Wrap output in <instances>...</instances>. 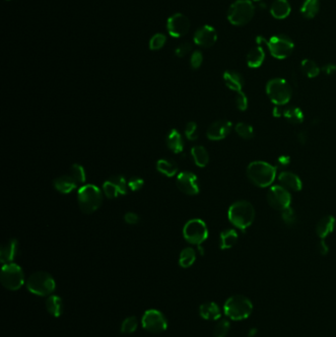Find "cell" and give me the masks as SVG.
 I'll return each mask as SVG.
<instances>
[{
	"label": "cell",
	"instance_id": "cell-4",
	"mask_svg": "<svg viewBox=\"0 0 336 337\" xmlns=\"http://www.w3.org/2000/svg\"><path fill=\"white\" fill-rule=\"evenodd\" d=\"M253 306L251 300L243 295L230 297L224 305L225 315L233 320H243L252 315Z\"/></svg>",
	"mask_w": 336,
	"mask_h": 337
},
{
	"label": "cell",
	"instance_id": "cell-23",
	"mask_svg": "<svg viewBox=\"0 0 336 337\" xmlns=\"http://www.w3.org/2000/svg\"><path fill=\"white\" fill-rule=\"evenodd\" d=\"M166 142H167V146L171 151H173L176 154H179V153L184 151L185 142H184L182 135L177 129H172L169 132Z\"/></svg>",
	"mask_w": 336,
	"mask_h": 337
},
{
	"label": "cell",
	"instance_id": "cell-14",
	"mask_svg": "<svg viewBox=\"0 0 336 337\" xmlns=\"http://www.w3.org/2000/svg\"><path fill=\"white\" fill-rule=\"evenodd\" d=\"M190 29V21L182 13H176L169 18L167 30L170 36L174 38H182L188 33Z\"/></svg>",
	"mask_w": 336,
	"mask_h": 337
},
{
	"label": "cell",
	"instance_id": "cell-44",
	"mask_svg": "<svg viewBox=\"0 0 336 337\" xmlns=\"http://www.w3.org/2000/svg\"><path fill=\"white\" fill-rule=\"evenodd\" d=\"M191 50H192L191 45L189 43L185 42L178 46V48L175 51V53L178 57H185V55H187L191 51Z\"/></svg>",
	"mask_w": 336,
	"mask_h": 337
},
{
	"label": "cell",
	"instance_id": "cell-19",
	"mask_svg": "<svg viewBox=\"0 0 336 337\" xmlns=\"http://www.w3.org/2000/svg\"><path fill=\"white\" fill-rule=\"evenodd\" d=\"M278 181L280 182L281 186L288 190L300 191L302 189V182L300 178L291 172H282L278 176Z\"/></svg>",
	"mask_w": 336,
	"mask_h": 337
},
{
	"label": "cell",
	"instance_id": "cell-47",
	"mask_svg": "<svg viewBox=\"0 0 336 337\" xmlns=\"http://www.w3.org/2000/svg\"><path fill=\"white\" fill-rule=\"evenodd\" d=\"M322 71L327 75H332L333 73L336 72V65L335 64H331V63L326 64L322 68Z\"/></svg>",
	"mask_w": 336,
	"mask_h": 337
},
{
	"label": "cell",
	"instance_id": "cell-17",
	"mask_svg": "<svg viewBox=\"0 0 336 337\" xmlns=\"http://www.w3.org/2000/svg\"><path fill=\"white\" fill-rule=\"evenodd\" d=\"M232 122L229 120H218L213 122L207 129L206 135L208 139L218 141L226 138L231 132Z\"/></svg>",
	"mask_w": 336,
	"mask_h": 337
},
{
	"label": "cell",
	"instance_id": "cell-30",
	"mask_svg": "<svg viewBox=\"0 0 336 337\" xmlns=\"http://www.w3.org/2000/svg\"><path fill=\"white\" fill-rule=\"evenodd\" d=\"M157 170L164 176L172 178L178 173V165L167 159H161L157 162Z\"/></svg>",
	"mask_w": 336,
	"mask_h": 337
},
{
	"label": "cell",
	"instance_id": "cell-15",
	"mask_svg": "<svg viewBox=\"0 0 336 337\" xmlns=\"http://www.w3.org/2000/svg\"><path fill=\"white\" fill-rule=\"evenodd\" d=\"M177 186L187 195H195L199 192L197 177L191 172L180 173L177 177Z\"/></svg>",
	"mask_w": 336,
	"mask_h": 337
},
{
	"label": "cell",
	"instance_id": "cell-2",
	"mask_svg": "<svg viewBox=\"0 0 336 337\" xmlns=\"http://www.w3.org/2000/svg\"><path fill=\"white\" fill-rule=\"evenodd\" d=\"M247 175L253 185L259 187H266L274 182L276 168L266 162L255 161L249 165Z\"/></svg>",
	"mask_w": 336,
	"mask_h": 337
},
{
	"label": "cell",
	"instance_id": "cell-35",
	"mask_svg": "<svg viewBox=\"0 0 336 337\" xmlns=\"http://www.w3.org/2000/svg\"><path fill=\"white\" fill-rule=\"evenodd\" d=\"M70 176L76 182L77 185H82L86 182L85 168L79 164L72 165V167L70 168Z\"/></svg>",
	"mask_w": 336,
	"mask_h": 337
},
{
	"label": "cell",
	"instance_id": "cell-27",
	"mask_svg": "<svg viewBox=\"0 0 336 337\" xmlns=\"http://www.w3.org/2000/svg\"><path fill=\"white\" fill-rule=\"evenodd\" d=\"M191 156L196 166L204 168L209 162V154L207 150L200 145L191 148Z\"/></svg>",
	"mask_w": 336,
	"mask_h": 337
},
{
	"label": "cell",
	"instance_id": "cell-24",
	"mask_svg": "<svg viewBox=\"0 0 336 337\" xmlns=\"http://www.w3.org/2000/svg\"><path fill=\"white\" fill-rule=\"evenodd\" d=\"M53 186L60 193L68 194L77 187V184L71 176H61L53 181Z\"/></svg>",
	"mask_w": 336,
	"mask_h": 337
},
{
	"label": "cell",
	"instance_id": "cell-37",
	"mask_svg": "<svg viewBox=\"0 0 336 337\" xmlns=\"http://www.w3.org/2000/svg\"><path fill=\"white\" fill-rule=\"evenodd\" d=\"M138 321L135 317H128L121 323V332L124 334H131L137 329Z\"/></svg>",
	"mask_w": 336,
	"mask_h": 337
},
{
	"label": "cell",
	"instance_id": "cell-31",
	"mask_svg": "<svg viewBox=\"0 0 336 337\" xmlns=\"http://www.w3.org/2000/svg\"><path fill=\"white\" fill-rule=\"evenodd\" d=\"M319 11V0H305L301 7V13L307 19H313Z\"/></svg>",
	"mask_w": 336,
	"mask_h": 337
},
{
	"label": "cell",
	"instance_id": "cell-41",
	"mask_svg": "<svg viewBox=\"0 0 336 337\" xmlns=\"http://www.w3.org/2000/svg\"><path fill=\"white\" fill-rule=\"evenodd\" d=\"M185 134L186 138L190 141H194L198 138V132H197V124L193 121L188 122L185 125Z\"/></svg>",
	"mask_w": 336,
	"mask_h": 337
},
{
	"label": "cell",
	"instance_id": "cell-22",
	"mask_svg": "<svg viewBox=\"0 0 336 337\" xmlns=\"http://www.w3.org/2000/svg\"><path fill=\"white\" fill-rule=\"evenodd\" d=\"M270 13L276 19H285L291 13V5L287 0H274L270 6Z\"/></svg>",
	"mask_w": 336,
	"mask_h": 337
},
{
	"label": "cell",
	"instance_id": "cell-21",
	"mask_svg": "<svg viewBox=\"0 0 336 337\" xmlns=\"http://www.w3.org/2000/svg\"><path fill=\"white\" fill-rule=\"evenodd\" d=\"M223 78H224L225 84L230 90H233L236 92L242 91L244 84H245V81H244L243 76L239 72L228 70L224 73Z\"/></svg>",
	"mask_w": 336,
	"mask_h": 337
},
{
	"label": "cell",
	"instance_id": "cell-3",
	"mask_svg": "<svg viewBox=\"0 0 336 337\" xmlns=\"http://www.w3.org/2000/svg\"><path fill=\"white\" fill-rule=\"evenodd\" d=\"M80 210L85 214H91L97 211L103 203L101 189L95 185H84L77 193Z\"/></svg>",
	"mask_w": 336,
	"mask_h": 337
},
{
	"label": "cell",
	"instance_id": "cell-32",
	"mask_svg": "<svg viewBox=\"0 0 336 337\" xmlns=\"http://www.w3.org/2000/svg\"><path fill=\"white\" fill-rule=\"evenodd\" d=\"M195 258H196L195 251L192 248H185L180 254L179 264L183 268H188L194 263Z\"/></svg>",
	"mask_w": 336,
	"mask_h": 337
},
{
	"label": "cell",
	"instance_id": "cell-6",
	"mask_svg": "<svg viewBox=\"0 0 336 337\" xmlns=\"http://www.w3.org/2000/svg\"><path fill=\"white\" fill-rule=\"evenodd\" d=\"M27 288L37 296H50L55 290V281L48 272L37 271L28 278Z\"/></svg>",
	"mask_w": 336,
	"mask_h": 337
},
{
	"label": "cell",
	"instance_id": "cell-50",
	"mask_svg": "<svg viewBox=\"0 0 336 337\" xmlns=\"http://www.w3.org/2000/svg\"><path fill=\"white\" fill-rule=\"evenodd\" d=\"M298 139H299V141H300L302 144L306 143V140H307V134H306V132H301L300 134L298 135Z\"/></svg>",
	"mask_w": 336,
	"mask_h": 337
},
{
	"label": "cell",
	"instance_id": "cell-33",
	"mask_svg": "<svg viewBox=\"0 0 336 337\" xmlns=\"http://www.w3.org/2000/svg\"><path fill=\"white\" fill-rule=\"evenodd\" d=\"M283 116L292 124L302 123L304 120V114L302 111L296 107H289L288 109L283 110Z\"/></svg>",
	"mask_w": 336,
	"mask_h": 337
},
{
	"label": "cell",
	"instance_id": "cell-29",
	"mask_svg": "<svg viewBox=\"0 0 336 337\" xmlns=\"http://www.w3.org/2000/svg\"><path fill=\"white\" fill-rule=\"evenodd\" d=\"M238 241V234L235 230H225L220 235V248L222 250H228L233 248Z\"/></svg>",
	"mask_w": 336,
	"mask_h": 337
},
{
	"label": "cell",
	"instance_id": "cell-42",
	"mask_svg": "<svg viewBox=\"0 0 336 337\" xmlns=\"http://www.w3.org/2000/svg\"><path fill=\"white\" fill-rule=\"evenodd\" d=\"M236 106L240 111H246L249 106V100L245 93L238 92V95L236 97Z\"/></svg>",
	"mask_w": 336,
	"mask_h": 337
},
{
	"label": "cell",
	"instance_id": "cell-11",
	"mask_svg": "<svg viewBox=\"0 0 336 337\" xmlns=\"http://www.w3.org/2000/svg\"><path fill=\"white\" fill-rule=\"evenodd\" d=\"M143 328L150 333H161L168 328V321L165 316L158 310H148L142 318Z\"/></svg>",
	"mask_w": 336,
	"mask_h": 337
},
{
	"label": "cell",
	"instance_id": "cell-5",
	"mask_svg": "<svg viewBox=\"0 0 336 337\" xmlns=\"http://www.w3.org/2000/svg\"><path fill=\"white\" fill-rule=\"evenodd\" d=\"M256 43L258 45L265 44L271 55L277 59H284L294 51V42L286 35H275L269 41L263 37H257Z\"/></svg>",
	"mask_w": 336,
	"mask_h": 337
},
{
	"label": "cell",
	"instance_id": "cell-40",
	"mask_svg": "<svg viewBox=\"0 0 336 337\" xmlns=\"http://www.w3.org/2000/svg\"><path fill=\"white\" fill-rule=\"evenodd\" d=\"M281 217H282L283 222L285 223L287 226H292L297 221L296 213H295V211L293 210V208L291 206H289L288 208H286V209L281 211Z\"/></svg>",
	"mask_w": 336,
	"mask_h": 337
},
{
	"label": "cell",
	"instance_id": "cell-9",
	"mask_svg": "<svg viewBox=\"0 0 336 337\" xmlns=\"http://www.w3.org/2000/svg\"><path fill=\"white\" fill-rule=\"evenodd\" d=\"M1 284L7 290L17 291L23 286L25 282V276L22 268L16 263L4 264L0 275Z\"/></svg>",
	"mask_w": 336,
	"mask_h": 337
},
{
	"label": "cell",
	"instance_id": "cell-10",
	"mask_svg": "<svg viewBox=\"0 0 336 337\" xmlns=\"http://www.w3.org/2000/svg\"><path fill=\"white\" fill-rule=\"evenodd\" d=\"M185 241L191 245L201 246L208 238V229L206 224L200 219L189 220L184 227Z\"/></svg>",
	"mask_w": 336,
	"mask_h": 337
},
{
	"label": "cell",
	"instance_id": "cell-26",
	"mask_svg": "<svg viewBox=\"0 0 336 337\" xmlns=\"http://www.w3.org/2000/svg\"><path fill=\"white\" fill-rule=\"evenodd\" d=\"M199 314L202 319L206 320H217L221 317L218 305L213 302L202 304L199 308Z\"/></svg>",
	"mask_w": 336,
	"mask_h": 337
},
{
	"label": "cell",
	"instance_id": "cell-1",
	"mask_svg": "<svg viewBox=\"0 0 336 337\" xmlns=\"http://www.w3.org/2000/svg\"><path fill=\"white\" fill-rule=\"evenodd\" d=\"M255 217V211L252 204L242 200L232 204L228 211L230 222L240 230L245 231L249 228Z\"/></svg>",
	"mask_w": 336,
	"mask_h": 337
},
{
	"label": "cell",
	"instance_id": "cell-48",
	"mask_svg": "<svg viewBox=\"0 0 336 337\" xmlns=\"http://www.w3.org/2000/svg\"><path fill=\"white\" fill-rule=\"evenodd\" d=\"M319 253H321L322 255H325L326 253H328V246L325 244L324 240H321V242L319 243Z\"/></svg>",
	"mask_w": 336,
	"mask_h": 337
},
{
	"label": "cell",
	"instance_id": "cell-36",
	"mask_svg": "<svg viewBox=\"0 0 336 337\" xmlns=\"http://www.w3.org/2000/svg\"><path fill=\"white\" fill-rule=\"evenodd\" d=\"M237 134L244 139H252L254 135V131L252 128V125L245 123V122H240L236 125L235 128Z\"/></svg>",
	"mask_w": 336,
	"mask_h": 337
},
{
	"label": "cell",
	"instance_id": "cell-39",
	"mask_svg": "<svg viewBox=\"0 0 336 337\" xmlns=\"http://www.w3.org/2000/svg\"><path fill=\"white\" fill-rule=\"evenodd\" d=\"M230 327H231V325L228 320H220L214 327L213 335L214 337H226L229 333Z\"/></svg>",
	"mask_w": 336,
	"mask_h": 337
},
{
	"label": "cell",
	"instance_id": "cell-18",
	"mask_svg": "<svg viewBox=\"0 0 336 337\" xmlns=\"http://www.w3.org/2000/svg\"><path fill=\"white\" fill-rule=\"evenodd\" d=\"M18 253V241L16 239H11L7 241L0 250V261L2 264L12 263Z\"/></svg>",
	"mask_w": 336,
	"mask_h": 337
},
{
	"label": "cell",
	"instance_id": "cell-49",
	"mask_svg": "<svg viewBox=\"0 0 336 337\" xmlns=\"http://www.w3.org/2000/svg\"><path fill=\"white\" fill-rule=\"evenodd\" d=\"M278 164L281 166V167H286L290 164V158L288 156H280L278 158Z\"/></svg>",
	"mask_w": 336,
	"mask_h": 337
},
{
	"label": "cell",
	"instance_id": "cell-51",
	"mask_svg": "<svg viewBox=\"0 0 336 337\" xmlns=\"http://www.w3.org/2000/svg\"><path fill=\"white\" fill-rule=\"evenodd\" d=\"M255 1H259V0H255Z\"/></svg>",
	"mask_w": 336,
	"mask_h": 337
},
{
	"label": "cell",
	"instance_id": "cell-28",
	"mask_svg": "<svg viewBox=\"0 0 336 337\" xmlns=\"http://www.w3.org/2000/svg\"><path fill=\"white\" fill-rule=\"evenodd\" d=\"M46 306H47L48 312L51 314L52 317L58 318L61 316L62 311H63V304H62V300L60 299V297L55 296V295L50 296L46 302Z\"/></svg>",
	"mask_w": 336,
	"mask_h": 337
},
{
	"label": "cell",
	"instance_id": "cell-45",
	"mask_svg": "<svg viewBox=\"0 0 336 337\" xmlns=\"http://www.w3.org/2000/svg\"><path fill=\"white\" fill-rule=\"evenodd\" d=\"M128 187L132 190V191H138L140 190L143 186H144V181L141 179V178H138V177H132L128 183Z\"/></svg>",
	"mask_w": 336,
	"mask_h": 337
},
{
	"label": "cell",
	"instance_id": "cell-43",
	"mask_svg": "<svg viewBox=\"0 0 336 337\" xmlns=\"http://www.w3.org/2000/svg\"><path fill=\"white\" fill-rule=\"evenodd\" d=\"M203 62V55L201 51H195L190 56V65L193 69H198Z\"/></svg>",
	"mask_w": 336,
	"mask_h": 337
},
{
	"label": "cell",
	"instance_id": "cell-20",
	"mask_svg": "<svg viewBox=\"0 0 336 337\" xmlns=\"http://www.w3.org/2000/svg\"><path fill=\"white\" fill-rule=\"evenodd\" d=\"M336 220L333 216L328 215L324 216L323 218L319 220L316 227V232L317 235L320 238L321 240H324L328 235H330L334 228H335Z\"/></svg>",
	"mask_w": 336,
	"mask_h": 337
},
{
	"label": "cell",
	"instance_id": "cell-25",
	"mask_svg": "<svg viewBox=\"0 0 336 337\" xmlns=\"http://www.w3.org/2000/svg\"><path fill=\"white\" fill-rule=\"evenodd\" d=\"M264 59H265V52L261 45L252 48L247 55V63L249 68H259L263 63Z\"/></svg>",
	"mask_w": 336,
	"mask_h": 337
},
{
	"label": "cell",
	"instance_id": "cell-7",
	"mask_svg": "<svg viewBox=\"0 0 336 337\" xmlns=\"http://www.w3.org/2000/svg\"><path fill=\"white\" fill-rule=\"evenodd\" d=\"M254 5L251 0H237L228 10V20L235 26H244L254 15Z\"/></svg>",
	"mask_w": 336,
	"mask_h": 337
},
{
	"label": "cell",
	"instance_id": "cell-13",
	"mask_svg": "<svg viewBox=\"0 0 336 337\" xmlns=\"http://www.w3.org/2000/svg\"><path fill=\"white\" fill-rule=\"evenodd\" d=\"M127 186L128 185L122 176H114L104 183L103 190L108 198L114 199L120 195H125Z\"/></svg>",
	"mask_w": 336,
	"mask_h": 337
},
{
	"label": "cell",
	"instance_id": "cell-12",
	"mask_svg": "<svg viewBox=\"0 0 336 337\" xmlns=\"http://www.w3.org/2000/svg\"><path fill=\"white\" fill-rule=\"evenodd\" d=\"M269 205L276 210H284L291 204V194L282 186H273L270 187L267 193Z\"/></svg>",
	"mask_w": 336,
	"mask_h": 337
},
{
	"label": "cell",
	"instance_id": "cell-16",
	"mask_svg": "<svg viewBox=\"0 0 336 337\" xmlns=\"http://www.w3.org/2000/svg\"><path fill=\"white\" fill-rule=\"evenodd\" d=\"M194 44L202 48H210L217 41L216 30L209 25H204L196 30L193 36Z\"/></svg>",
	"mask_w": 336,
	"mask_h": 337
},
{
	"label": "cell",
	"instance_id": "cell-46",
	"mask_svg": "<svg viewBox=\"0 0 336 337\" xmlns=\"http://www.w3.org/2000/svg\"><path fill=\"white\" fill-rule=\"evenodd\" d=\"M124 221L129 225H136L139 222V216L135 212H127L124 215Z\"/></svg>",
	"mask_w": 336,
	"mask_h": 337
},
{
	"label": "cell",
	"instance_id": "cell-34",
	"mask_svg": "<svg viewBox=\"0 0 336 337\" xmlns=\"http://www.w3.org/2000/svg\"><path fill=\"white\" fill-rule=\"evenodd\" d=\"M301 68H302L303 72L309 77V78H315L317 77L320 72L318 64L311 60V59H305L303 60L301 63Z\"/></svg>",
	"mask_w": 336,
	"mask_h": 337
},
{
	"label": "cell",
	"instance_id": "cell-38",
	"mask_svg": "<svg viewBox=\"0 0 336 337\" xmlns=\"http://www.w3.org/2000/svg\"><path fill=\"white\" fill-rule=\"evenodd\" d=\"M166 42H167V38L165 35L162 34V33L155 34L152 37L151 40L149 42V49L151 51H159L165 46Z\"/></svg>",
	"mask_w": 336,
	"mask_h": 337
},
{
	"label": "cell",
	"instance_id": "cell-8",
	"mask_svg": "<svg viewBox=\"0 0 336 337\" xmlns=\"http://www.w3.org/2000/svg\"><path fill=\"white\" fill-rule=\"evenodd\" d=\"M266 93L270 101L276 106H284L292 98V88L282 78L270 80L266 85Z\"/></svg>",
	"mask_w": 336,
	"mask_h": 337
}]
</instances>
